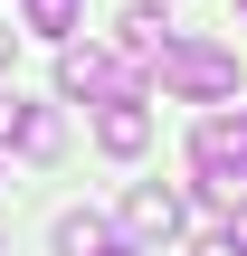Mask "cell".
<instances>
[{
    "label": "cell",
    "instance_id": "30bf717a",
    "mask_svg": "<svg viewBox=\"0 0 247 256\" xmlns=\"http://www.w3.org/2000/svg\"><path fill=\"white\" fill-rule=\"evenodd\" d=\"M219 247H228V256H247V200L228 209V228H219Z\"/></svg>",
    "mask_w": 247,
    "mask_h": 256
},
{
    "label": "cell",
    "instance_id": "3957f363",
    "mask_svg": "<svg viewBox=\"0 0 247 256\" xmlns=\"http://www.w3.org/2000/svg\"><path fill=\"white\" fill-rule=\"evenodd\" d=\"M57 86L67 95H86V104H105V95H143V66H124V57H105V48H57Z\"/></svg>",
    "mask_w": 247,
    "mask_h": 256
},
{
    "label": "cell",
    "instance_id": "8fae6325",
    "mask_svg": "<svg viewBox=\"0 0 247 256\" xmlns=\"http://www.w3.org/2000/svg\"><path fill=\"white\" fill-rule=\"evenodd\" d=\"M10 133H19V95H0V142H10Z\"/></svg>",
    "mask_w": 247,
    "mask_h": 256
},
{
    "label": "cell",
    "instance_id": "5bb4252c",
    "mask_svg": "<svg viewBox=\"0 0 247 256\" xmlns=\"http://www.w3.org/2000/svg\"><path fill=\"white\" fill-rule=\"evenodd\" d=\"M238 19H247V0H238Z\"/></svg>",
    "mask_w": 247,
    "mask_h": 256
},
{
    "label": "cell",
    "instance_id": "4fadbf2b",
    "mask_svg": "<svg viewBox=\"0 0 247 256\" xmlns=\"http://www.w3.org/2000/svg\"><path fill=\"white\" fill-rule=\"evenodd\" d=\"M105 256H143V247H105Z\"/></svg>",
    "mask_w": 247,
    "mask_h": 256
},
{
    "label": "cell",
    "instance_id": "5b68a950",
    "mask_svg": "<svg viewBox=\"0 0 247 256\" xmlns=\"http://www.w3.org/2000/svg\"><path fill=\"white\" fill-rule=\"evenodd\" d=\"M95 142H105L114 162H133V152L152 142V114H143V95H105V114H95Z\"/></svg>",
    "mask_w": 247,
    "mask_h": 256
},
{
    "label": "cell",
    "instance_id": "52a82bcc",
    "mask_svg": "<svg viewBox=\"0 0 247 256\" xmlns=\"http://www.w3.org/2000/svg\"><path fill=\"white\" fill-rule=\"evenodd\" d=\"M10 142H19L29 162H57V142H67V124H57L48 104H19V133H10Z\"/></svg>",
    "mask_w": 247,
    "mask_h": 256
},
{
    "label": "cell",
    "instance_id": "277c9868",
    "mask_svg": "<svg viewBox=\"0 0 247 256\" xmlns=\"http://www.w3.org/2000/svg\"><path fill=\"white\" fill-rule=\"evenodd\" d=\"M171 238H181V190H162V180H133V190H124V247L162 256Z\"/></svg>",
    "mask_w": 247,
    "mask_h": 256
},
{
    "label": "cell",
    "instance_id": "9c48e42d",
    "mask_svg": "<svg viewBox=\"0 0 247 256\" xmlns=\"http://www.w3.org/2000/svg\"><path fill=\"white\" fill-rule=\"evenodd\" d=\"M19 19H29L38 38H57V48H67V38H76V19H86V0H19Z\"/></svg>",
    "mask_w": 247,
    "mask_h": 256
},
{
    "label": "cell",
    "instance_id": "7a4b0ae2",
    "mask_svg": "<svg viewBox=\"0 0 247 256\" xmlns=\"http://www.w3.org/2000/svg\"><path fill=\"white\" fill-rule=\"evenodd\" d=\"M152 76H162V95H190V104L238 95V57H228V48H209V38H171V48L152 57Z\"/></svg>",
    "mask_w": 247,
    "mask_h": 256
},
{
    "label": "cell",
    "instance_id": "8992f818",
    "mask_svg": "<svg viewBox=\"0 0 247 256\" xmlns=\"http://www.w3.org/2000/svg\"><path fill=\"white\" fill-rule=\"evenodd\" d=\"M114 38H124V66H152V57L171 48V19H162V10H124Z\"/></svg>",
    "mask_w": 247,
    "mask_h": 256
},
{
    "label": "cell",
    "instance_id": "ba28073f",
    "mask_svg": "<svg viewBox=\"0 0 247 256\" xmlns=\"http://www.w3.org/2000/svg\"><path fill=\"white\" fill-rule=\"evenodd\" d=\"M105 247H114V228H105L95 209H67V218H57V256H105Z\"/></svg>",
    "mask_w": 247,
    "mask_h": 256
},
{
    "label": "cell",
    "instance_id": "7c38bea8",
    "mask_svg": "<svg viewBox=\"0 0 247 256\" xmlns=\"http://www.w3.org/2000/svg\"><path fill=\"white\" fill-rule=\"evenodd\" d=\"M0 66H10V28H0Z\"/></svg>",
    "mask_w": 247,
    "mask_h": 256
},
{
    "label": "cell",
    "instance_id": "6da1fadb",
    "mask_svg": "<svg viewBox=\"0 0 247 256\" xmlns=\"http://www.w3.org/2000/svg\"><path fill=\"white\" fill-rule=\"evenodd\" d=\"M190 162H200V200L209 209H238L247 200V114H200Z\"/></svg>",
    "mask_w": 247,
    "mask_h": 256
}]
</instances>
